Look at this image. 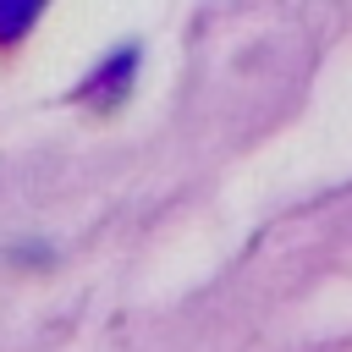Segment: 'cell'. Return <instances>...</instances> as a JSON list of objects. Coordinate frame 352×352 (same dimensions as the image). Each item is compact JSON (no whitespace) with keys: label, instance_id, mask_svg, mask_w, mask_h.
I'll return each mask as SVG.
<instances>
[{"label":"cell","instance_id":"6da1fadb","mask_svg":"<svg viewBox=\"0 0 352 352\" xmlns=\"http://www.w3.org/2000/svg\"><path fill=\"white\" fill-rule=\"evenodd\" d=\"M38 11H44V0H0V44H16Z\"/></svg>","mask_w":352,"mask_h":352}]
</instances>
